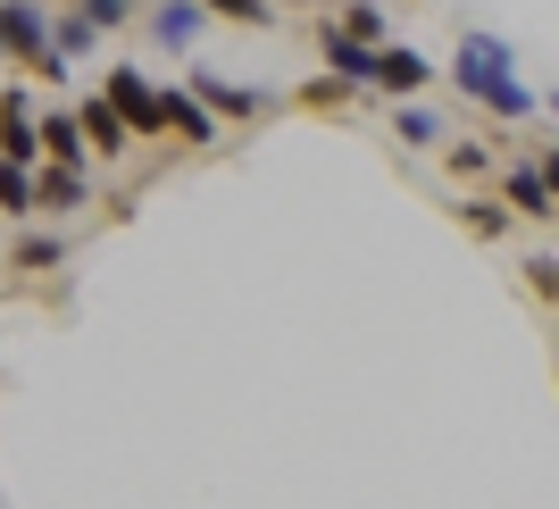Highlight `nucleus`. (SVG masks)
Listing matches in <instances>:
<instances>
[{"label": "nucleus", "mask_w": 559, "mask_h": 509, "mask_svg": "<svg viewBox=\"0 0 559 509\" xmlns=\"http://www.w3.org/2000/svg\"><path fill=\"white\" fill-rule=\"evenodd\" d=\"M451 84H460V93L476 100V109L510 117V126H526V117H535V93L518 84V59H510V43H501V34H460Z\"/></svg>", "instance_id": "1"}, {"label": "nucleus", "mask_w": 559, "mask_h": 509, "mask_svg": "<svg viewBox=\"0 0 559 509\" xmlns=\"http://www.w3.org/2000/svg\"><path fill=\"white\" fill-rule=\"evenodd\" d=\"M100 100L126 117V134H134V142H167V126H159V84H151L134 59H109V68H100Z\"/></svg>", "instance_id": "2"}, {"label": "nucleus", "mask_w": 559, "mask_h": 509, "mask_svg": "<svg viewBox=\"0 0 559 509\" xmlns=\"http://www.w3.org/2000/svg\"><path fill=\"white\" fill-rule=\"evenodd\" d=\"M185 93L201 100L210 117H242V126H259V117H276V93H259V84H234V75L201 68V59L185 68Z\"/></svg>", "instance_id": "3"}, {"label": "nucleus", "mask_w": 559, "mask_h": 509, "mask_svg": "<svg viewBox=\"0 0 559 509\" xmlns=\"http://www.w3.org/2000/svg\"><path fill=\"white\" fill-rule=\"evenodd\" d=\"M50 50V0H0V59L34 68Z\"/></svg>", "instance_id": "4"}, {"label": "nucleus", "mask_w": 559, "mask_h": 509, "mask_svg": "<svg viewBox=\"0 0 559 509\" xmlns=\"http://www.w3.org/2000/svg\"><path fill=\"white\" fill-rule=\"evenodd\" d=\"M201 34H210V9H201V0H151V50H167V59L192 68Z\"/></svg>", "instance_id": "5"}, {"label": "nucleus", "mask_w": 559, "mask_h": 509, "mask_svg": "<svg viewBox=\"0 0 559 509\" xmlns=\"http://www.w3.org/2000/svg\"><path fill=\"white\" fill-rule=\"evenodd\" d=\"M93 201V167H34V217H68Z\"/></svg>", "instance_id": "6"}, {"label": "nucleus", "mask_w": 559, "mask_h": 509, "mask_svg": "<svg viewBox=\"0 0 559 509\" xmlns=\"http://www.w3.org/2000/svg\"><path fill=\"white\" fill-rule=\"evenodd\" d=\"M68 109H75V126H84V151H93V159H126V142H134V134H126V117H117L100 93L68 100Z\"/></svg>", "instance_id": "7"}, {"label": "nucleus", "mask_w": 559, "mask_h": 509, "mask_svg": "<svg viewBox=\"0 0 559 509\" xmlns=\"http://www.w3.org/2000/svg\"><path fill=\"white\" fill-rule=\"evenodd\" d=\"M34 142H43V167H93L75 109H43V117H34Z\"/></svg>", "instance_id": "8"}, {"label": "nucleus", "mask_w": 559, "mask_h": 509, "mask_svg": "<svg viewBox=\"0 0 559 509\" xmlns=\"http://www.w3.org/2000/svg\"><path fill=\"white\" fill-rule=\"evenodd\" d=\"M426 84H435V59H426V50H409V43H384L376 50V93H426Z\"/></svg>", "instance_id": "9"}, {"label": "nucleus", "mask_w": 559, "mask_h": 509, "mask_svg": "<svg viewBox=\"0 0 559 509\" xmlns=\"http://www.w3.org/2000/svg\"><path fill=\"white\" fill-rule=\"evenodd\" d=\"M159 126H167L176 142H192V151H210V142H217V117L201 109L185 84H167V93H159Z\"/></svg>", "instance_id": "10"}, {"label": "nucleus", "mask_w": 559, "mask_h": 509, "mask_svg": "<svg viewBox=\"0 0 559 509\" xmlns=\"http://www.w3.org/2000/svg\"><path fill=\"white\" fill-rule=\"evenodd\" d=\"M318 50H326V75H334V84H350V93L376 84V50H359L350 34H334V17H318Z\"/></svg>", "instance_id": "11"}, {"label": "nucleus", "mask_w": 559, "mask_h": 509, "mask_svg": "<svg viewBox=\"0 0 559 509\" xmlns=\"http://www.w3.org/2000/svg\"><path fill=\"white\" fill-rule=\"evenodd\" d=\"M501 209H526V217H559V201H551V185H543V167L535 159H510L501 167Z\"/></svg>", "instance_id": "12"}, {"label": "nucleus", "mask_w": 559, "mask_h": 509, "mask_svg": "<svg viewBox=\"0 0 559 509\" xmlns=\"http://www.w3.org/2000/svg\"><path fill=\"white\" fill-rule=\"evenodd\" d=\"M334 34H350L359 50H384L393 43V9H384V0H350L343 17H334Z\"/></svg>", "instance_id": "13"}, {"label": "nucleus", "mask_w": 559, "mask_h": 509, "mask_svg": "<svg viewBox=\"0 0 559 509\" xmlns=\"http://www.w3.org/2000/svg\"><path fill=\"white\" fill-rule=\"evenodd\" d=\"M50 50H59L68 68H75V59H93V50H100V34H93V25H84V17H75V0H68V9H50Z\"/></svg>", "instance_id": "14"}, {"label": "nucleus", "mask_w": 559, "mask_h": 509, "mask_svg": "<svg viewBox=\"0 0 559 509\" xmlns=\"http://www.w3.org/2000/svg\"><path fill=\"white\" fill-rule=\"evenodd\" d=\"M9 259H17L25 276H50V268H68V234H25Z\"/></svg>", "instance_id": "15"}, {"label": "nucleus", "mask_w": 559, "mask_h": 509, "mask_svg": "<svg viewBox=\"0 0 559 509\" xmlns=\"http://www.w3.org/2000/svg\"><path fill=\"white\" fill-rule=\"evenodd\" d=\"M393 142H409V151H435V142H443V117H435V109H393Z\"/></svg>", "instance_id": "16"}, {"label": "nucleus", "mask_w": 559, "mask_h": 509, "mask_svg": "<svg viewBox=\"0 0 559 509\" xmlns=\"http://www.w3.org/2000/svg\"><path fill=\"white\" fill-rule=\"evenodd\" d=\"M75 17L109 43V34H126V25H134V0H75Z\"/></svg>", "instance_id": "17"}, {"label": "nucleus", "mask_w": 559, "mask_h": 509, "mask_svg": "<svg viewBox=\"0 0 559 509\" xmlns=\"http://www.w3.org/2000/svg\"><path fill=\"white\" fill-rule=\"evenodd\" d=\"M201 9H210L217 25H259V34L276 25V0H201Z\"/></svg>", "instance_id": "18"}, {"label": "nucleus", "mask_w": 559, "mask_h": 509, "mask_svg": "<svg viewBox=\"0 0 559 509\" xmlns=\"http://www.w3.org/2000/svg\"><path fill=\"white\" fill-rule=\"evenodd\" d=\"M0 217H34V176L25 167H0Z\"/></svg>", "instance_id": "19"}, {"label": "nucleus", "mask_w": 559, "mask_h": 509, "mask_svg": "<svg viewBox=\"0 0 559 509\" xmlns=\"http://www.w3.org/2000/svg\"><path fill=\"white\" fill-rule=\"evenodd\" d=\"M460 217H467V234H485V242L510 234V209H501V201H460Z\"/></svg>", "instance_id": "20"}, {"label": "nucleus", "mask_w": 559, "mask_h": 509, "mask_svg": "<svg viewBox=\"0 0 559 509\" xmlns=\"http://www.w3.org/2000/svg\"><path fill=\"white\" fill-rule=\"evenodd\" d=\"M350 84H334V75H318V84H301V109H343Z\"/></svg>", "instance_id": "21"}, {"label": "nucleus", "mask_w": 559, "mask_h": 509, "mask_svg": "<svg viewBox=\"0 0 559 509\" xmlns=\"http://www.w3.org/2000/svg\"><path fill=\"white\" fill-rule=\"evenodd\" d=\"M526 284H535L543 301H559V259H526Z\"/></svg>", "instance_id": "22"}, {"label": "nucleus", "mask_w": 559, "mask_h": 509, "mask_svg": "<svg viewBox=\"0 0 559 509\" xmlns=\"http://www.w3.org/2000/svg\"><path fill=\"white\" fill-rule=\"evenodd\" d=\"M451 167H460V176H476V167H492V151H485V142H460V151H451Z\"/></svg>", "instance_id": "23"}, {"label": "nucleus", "mask_w": 559, "mask_h": 509, "mask_svg": "<svg viewBox=\"0 0 559 509\" xmlns=\"http://www.w3.org/2000/svg\"><path fill=\"white\" fill-rule=\"evenodd\" d=\"M543 185H551V201H559V142H543Z\"/></svg>", "instance_id": "24"}, {"label": "nucleus", "mask_w": 559, "mask_h": 509, "mask_svg": "<svg viewBox=\"0 0 559 509\" xmlns=\"http://www.w3.org/2000/svg\"><path fill=\"white\" fill-rule=\"evenodd\" d=\"M301 9H309V0H301Z\"/></svg>", "instance_id": "25"}]
</instances>
